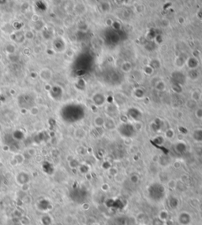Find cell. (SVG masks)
<instances>
[{
  "label": "cell",
  "instance_id": "6da1fadb",
  "mask_svg": "<svg viewBox=\"0 0 202 225\" xmlns=\"http://www.w3.org/2000/svg\"><path fill=\"white\" fill-rule=\"evenodd\" d=\"M40 76L42 80L49 81L52 77V72L48 69H43L40 72Z\"/></svg>",
  "mask_w": 202,
  "mask_h": 225
},
{
  "label": "cell",
  "instance_id": "7a4b0ae2",
  "mask_svg": "<svg viewBox=\"0 0 202 225\" xmlns=\"http://www.w3.org/2000/svg\"><path fill=\"white\" fill-rule=\"evenodd\" d=\"M16 162H17V164H20L21 163H23L24 162V157L22 154H16L14 158Z\"/></svg>",
  "mask_w": 202,
  "mask_h": 225
},
{
  "label": "cell",
  "instance_id": "3957f363",
  "mask_svg": "<svg viewBox=\"0 0 202 225\" xmlns=\"http://www.w3.org/2000/svg\"><path fill=\"white\" fill-rule=\"evenodd\" d=\"M21 190H23V191H28V190L30 189V185L29 183H25V184L21 185Z\"/></svg>",
  "mask_w": 202,
  "mask_h": 225
},
{
  "label": "cell",
  "instance_id": "277c9868",
  "mask_svg": "<svg viewBox=\"0 0 202 225\" xmlns=\"http://www.w3.org/2000/svg\"><path fill=\"white\" fill-rule=\"evenodd\" d=\"M29 153L30 155H34L35 153H36V150H35L34 149H29Z\"/></svg>",
  "mask_w": 202,
  "mask_h": 225
}]
</instances>
